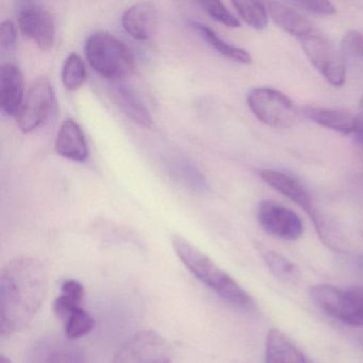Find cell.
<instances>
[{"instance_id":"cell-1","label":"cell","mask_w":363,"mask_h":363,"mask_svg":"<svg viewBox=\"0 0 363 363\" xmlns=\"http://www.w3.org/2000/svg\"><path fill=\"white\" fill-rule=\"evenodd\" d=\"M45 265L31 257L8 262L0 274V335L26 328L43 305L48 290Z\"/></svg>"},{"instance_id":"cell-2","label":"cell","mask_w":363,"mask_h":363,"mask_svg":"<svg viewBox=\"0 0 363 363\" xmlns=\"http://www.w3.org/2000/svg\"><path fill=\"white\" fill-rule=\"evenodd\" d=\"M172 246L186 269L223 301L245 311H252L256 308V303L250 293L186 238L174 235Z\"/></svg>"},{"instance_id":"cell-3","label":"cell","mask_w":363,"mask_h":363,"mask_svg":"<svg viewBox=\"0 0 363 363\" xmlns=\"http://www.w3.org/2000/svg\"><path fill=\"white\" fill-rule=\"evenodd\" d=\"M84 50L90 67L110 82H121L135 71V58L128 46L111 33H92Z\"/></svg>"},{"instance_id":"cell-4","label":"cell","mask_w":363,"mask_h":363,"mask_svg":"<svg viewBox=\"0 0 363 363\" xmlns=\"http://www.w3.org/2000/svg\"><path fill=\"white\" fill-rule=\"evenodd\" d=\"M313 303L327 315L352 327H363V286L340 289L331 284L310 288Z\"/></svg>"},{"instance_id":"cell-5","label":"cell","mask_w":363,"mask_h":363,"mask_svg":"<svg viewBox=\"0 0 363 363\" xmlns=\"http://www.w3.org/2000/svg\"><path fill=\"white\" fill-rule=\"evenodd\" d=\"M247 105L260 122L273 128H290L298 121L292 99L275 89H252L247 95Z\"/></svg>"},{"instance_id":"cell-6","label":"cell","mask_w":363,"mask_h":363,"mask_svg":"<svg viewBox=\"0 0 363 363\" xmlns=\"http://www.w3.org/2000/svg\"><path fill=\"white\" fill-rule=\"evenodd\" d=\"M111 363H172V350L156 331L141 330L122 344Z\"/></svg>"},{"instance_id":"cell-7","label":"cell","mask_w":363,"mask_h":363,"mask_svg":"<svg viewBox=\"0 0 363 363\" xmlns=\"http://www.w3.org/2000/svg\"><path fill=\"white\" fill-rule=\"evenodd\" d=\"M56 103L54 88L48 78L33 82L16 116L21 131L30 133L43 126L56 110Z\"/></svg>"},{"instance_id":"cell-8","label":"cell","mask_w":363,"mask_h":363,"mask_svg":"<svg viewBox=\"0 0 363 363\" xmlns=\"http://www.w3.org/2000/svg\"><path fill=\"white\" fill-rule=\"evenodd\" d=\"M301 42L306 56L325 79L335 88L343 86L346 78L345 62L335 45L315 31L301 38Z\"/></svg>"},{"instance_id":"cell-9","label":"cell","mask_w":363,"mask_h":363,"mask_svg":"<svg viewBox=\"0 0 363 363\" xmlns=\"http://www.w3.org/2000/svg\"><path fill=\"white\" fill-rule=\"evenodd\" d=\"M18 24L24 37L33 40L43 52L52 50L56 40V25L50 10L39 1L18 4Z\"/></svg>"},{"instance_id":"cell-10","label":"cell","mask_w":363,"mask_h":363,"mask_svg":"<svg viewBox=\"0 0 363 363\" xmlns=\"http://www.w3.org/2000/svg\"><path fill=\"white\" fill-rule=\"evenodd\" d=\"M259 224L269 235L293 241L303 235V225L295 212L280 203L262 201L257 211Z\"/></svg>"},{"instance_id":"cell-11","label":"cell","mask_w":363,"mask_h":363,"mask_svg":"<svg viewBox=\"0 0 363 363\" xmlns=\"http://www.w3.org/2000/svg\"><path fill=\"white\" fill-rule=\"evenodd\" d=\"M25 363H84V354L73 340L45 335L29 347Z\"/></svg>"},{"instance_id":"cell-12","label":"cell","mask_w":363,"mask_h":363,"mask_svg":"<svg viewBox=\"0 0 363 363\" xmlns=\"http://www.w3.org/2000/svg\"><path fill=\"white\" fill-rule=\"evenodd\" d=\"M260 176L265 184L296 203L310 218L320 211L307 188L293 176L275 169H262Z\"/></svg>"},{"instance_id":"cell-13","label":"cell","mask_w":363,"mask_h":363,"mask_svg":"<svg viewBox=\"0 0 363 363\" xmlns=\"http://www.w3.org/2000/svg\"><path fill=\"white\" fill-rule=\"evenodd\" d=\"M121 22L131 38L138 41H148L158 29V10L150 3L135 4L123 13Z\"/></svg>"},{"instance_id":"cell-14","label":"cell","mask_w":363,"mask_h":363,"mask_svg":"<svg viewBox=\"0 0 363 363\" xmlns=\"http://www.w3.org/2000/svg\"><path fill=\"white\" fill-rule=\"evenodd\" d=\"M24 78L20 67L8 62L0 69V108L7 116H18L24 101Z\"/></svg>"},{"instance_id":"cell-15","label":"cell","mask_w":363,"mask_h":363,"mask_svg":"<svg viewBox=\"0 0 363 363\" xmlns=\"http://www.w3.org/2000/svg\"><path fill=\"white\" fill-rule=\"evenodd\" d=\"M55 150L59 156L74 162L84 163L88 160V142L77 122L67 118L61 124L57 133Z\"/></svg>"},{"instance_id":"cell-16","label":"cell","mask_w":363,"mask_h":363,"mask_svg":"<svg viewBox=\"0 0 363 363\" xmlns=\"http://www.w3.org/2000/svg\"><path fill=\"white\" fill-rule=\"evenodd\" d=\"M112 96L123 113L142 128L152 126V118L139 95L133 88L121 82L112 84Z\"/></svg>"},{"instance_id":"cell-17","label":"cell","mask_w":363,"mask_h":363,"mask_svg":"<svg viewBox=\"0 0 363 363\" xmlns=\"http://www.w3.org/2000/svg\"><path fill=\"white\" fill-rule=\"evenodd\" d=\"M303 112L306 118L325 128L343 135L356 133L357 118L350 112L315 106H307L303 108Z\"/></svg>"},{"instance_id":"cell-18","label":"cell","mask_w":363,"mask_h":363,"mask_svg":"<svg viewBox=\"0 0 363 363\" xmlns=\"http://www.w3.org/2000/svg\"><path fill=\"white\" fill-rule=\"evenodd\" d=\"M265 363H308L303 352L279 329L272 328L265 343Z\"/></svg>"},{"instance_id":"cell-19","label":"cell","mask_w":363,"mask_h":363,"mask_svg":"<svg viewBox=\"0 0 363 363\" xmlns=\"http://www.w3.org/2000/svg\"><path fill=\"white\" fill-rule=\"evenodd\" d=\"M171 177L188 190L203 194L209 190V184L201 169L186 158L175 157L167 162Z\"/></svg>"},{"instance_id":"cell-20","label":"cell","mask_w":363,"mask_h":363,"mask_svg":"<svg viewBox=\"0 0 363 363\" xmlns=\"http://www.w3.org/2000/svg\"><path fill=\"white\" fill-rule=\"evenodd\" d=\"M267 7L274 22L286 33L296 35L301 39L314 33L310 21L290 6L282 3H269Z\"/></svg>"},{"instance_id":"cell-21","label":"cell","mask_w":363,"mask_h":363,"mask_svg":"<svg viewBox=\"0 0 363 363\" xmlns=\"http://www.w3.org/2000/svg\"><path fill=\"white\" fill-rule=\"evenodd\" d=\"M190 25L199 33V37L203 38V41L207 42L208 45L211 46L218 54L231 59L235 62L241 63V65L252 63V57L245 50L225 41L222 38L218 37L216 33H214L207 25L196 22V21H192Z\"/></svg>"},{"instance_id":"cell-22","label":"cell","mask_w":363,"mask_h":363,"mask_svg":"<svg viewBox=\"0 0 363 363\" xmlns=\"http://www.w3.org/2000/svg\"><path fill=\"white\" fill-rule=\"evenodd\" d=\"M84 301V286L76 279L65 280L61 286L60 294L52 305L55 315L63 322L74 310L82 308Z\"/></svg>"},{"instance_id":"cell-23","label":"cell","mask_w":363,"mask_h":363,"mask_svg":"<svg viewBox=\"0 0 363 363\" xmlns=\"http://www.w3.org/2000/svg\"><path fill=\"white\" fill-rule=\"evenodd\" d=\"M263 259L271 273L282 284H296L301 278L298 267L279 252L264 250Z\"/></svg>"},{"instance_id":"cell-24","label":"cell","mask_w":363,"mask_h":363,"mask_svg":"<svg viewBox=\"0 0 363 363\" xmlns=\"http://www.w3.org/2000/svg\"><path fill=\"white\" fill-rule=\"evenodd\" d=\"M62 84L67 91H77L86 84L88 72L82 57L75 52L67 56L61 72Z\"/></svg>"},{"instance_id":"cell-25","label":"cell","mask_w":363,"mask_h":363,"mask_svg":"<svg viewBox=\"0 0 363 363\" xmlns=\"http://www.w3.org/2000/svg\"><path fill=\"white\" fill-rule=\"evenodd\" d=\"M233 6L246 24L257 30H262L267 25V10L262 3L235 0Z\"/></svg>"},{"instance_id":"cell-26","label":"cell","mask_w":363,"mask_h":363,"mask_svg":"<svg viewBox=\"0 0 363 363\" xmlns=\"http://www.w3.org/2000/svg\"><path fill=\"white\" fill-rule=\"evenodd\" d=\"M65 335L67 339L76 340L89 335L94 329L95 320L84 307L74 310L65 320Z\"/></svg>"},{"instance_id":"cell-27","label":"cell","mask_w":363,"mask_h":363,"mask_svg":"<svg viewBox=\"0 0 363 363\" xmlns=\"http://www.w3.org/2000/svg\"><path fill=\"white\" fill-rule=\"evenodd\" d=\"M199 5L211 16L216 22L225 25L229 28H239L241 26L240 21L227 9L226 6L222 1H201Z\"/></svg>"},{"instance_id":"cell-28","label":"cell","mask_w":363,"mask_h":363,"mask_svg":"<svg viewBox=\"0 0 363 363\" xmlns=\"http://www.w3.org/2000/svg\"><path fill=\"white\" fill-rule=\"evenodd\" d=\"M342 50L348 58L363 62V35L357 31L346 33L342 41Z\"/></svg>"},{"instance_id":"cell-29","label":"cell","mask_w":363,"mask_h":363,"mask_svg":"<svg viewBox=\"0 0 363 363\" xmlns=\"http://www.w3.org/2000/svg\"><path fill=\"white\" fill-rule=\"evenodd\" d=\"M290 5L314 14H322V16H331L337 12L335 6L330 1H325V0H301V1L290 3Z\"/></svg>"},{"instance_id":"cell-30","label":"cell","mask_w":363,"mask_h":363,"mask_svg":"<svg viewBox=\"0 0 363 363\" xmlns=\"http://www.w3.org/2000/svg\"><path fill=\"white\" fill-rule=\"evenodd\" d=\"M16 25L12 21L6 20L1 23L0 26V45L4 50L11 52L16 45Z\"/></svg>"},{"instance_id":"cell-31","label":"cell","mask_w":363,"mask_h":363,"mask_svg":"<svg viewBox=\"0 0 363 363\" xmlns=\"http://www.w3.org/2000/svg\"><path fill=\"white\" fill-rule=\"evenodd\" d=\"M357 118V129L356 131L358 130V129H363V99H361L360 101V109H359V113L358 116H356Z\"/></svg>"},{"instance_id":"cell-32","label":"cell","mask_w":363,"mask_h":363,"mask_svg":"<svg viewBox=\"0 0 363 363\" xmlns=\"http://www.w3.org/2000/svg\"><path fill=\"white\" fill-rule=\"evenodd\" d=\"M356 264L357 267H358L359 271L363 274V255L362 256H358L356 259Z\"/></svg>"},{"instance_id":"cell-33","label":"cell","mask_w":363,"mask_h":363,"mask_svg":"<svg viewBox=\"0 0 363 363\" xmlns=\"http://www.w3.org/2000/svg\"><path fill=\"white\" fill-rule=\"evenodd\" d=\"M354 135H356L357 141H358L361 145H363V129H358V130L354 133Z\"/></svg>"},{"instance_id":"cell-34","label":"cell","mask_w":363,"mask_h":363,"mask_svg":"<svg viewBox=\"0 0 363 363\" xmlns=\"http://www.w3.org/2000/svg\"><path fill=\"white\" fill-rule=\"evenodd\" d=\"M0 363H13L11 360H10L8 357H6L5 354H1L0 357Z\"/></svg>"}]
</instances>
